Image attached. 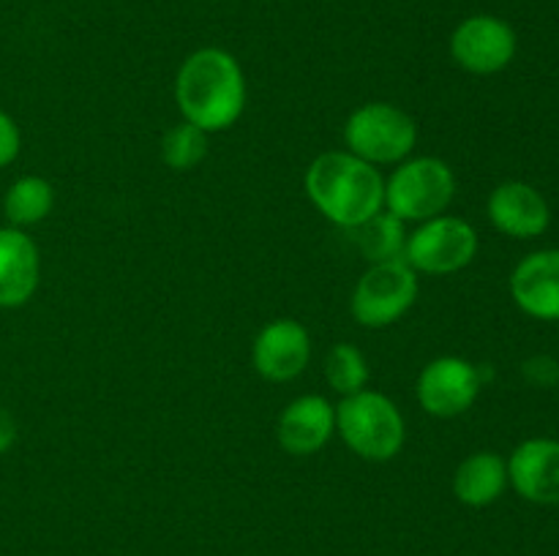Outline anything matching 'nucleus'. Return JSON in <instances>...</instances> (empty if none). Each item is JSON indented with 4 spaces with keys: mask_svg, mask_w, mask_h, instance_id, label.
<instances>
[{
    "mask_svg": "<svg viewBox=\"0 0 559 556\" xmlns=\"http://www.w3.org/2000/svg\"><path fill=\"white\" fill-rule=\"evenodd\" d=\"M508 483L522 499L535 505H559V442H522L508 458Z\"/></svg>",
    "mask_w": 559,
    "mask_h": 556,
    "instance_id": "obj_13",
    "label": "nucleus"
},
{
    "mask_svg": "<svg viewBox=\"0 0 559 556\" xmlns=\"http://www.w3.org/2000/svg\"><path fill=\"white\" fill-rule=\"evenodd\" d=\"M524 374L530 376V382H535V385H546V382L557 379L559 371H557V363L549 358H533L524 363Z\"/></svg>",
    "mask_w": 559,
    "mask_h": 556,
    "instance_id": "obj_22",
    "label": "nucleus"
},
{
    "mask_svg": "<svg viewBox=\"0 0 559 556\" xmlns=\"http://www.w3.org/2000/svg\"><path fill=\"white\" fill-rule=\"evenodd\" d=\"M486 213H489V221L495 223V229L516 240L538 238L549 229L551 221L549 202L535 185L522 183V180L497 185L491 191Z\"/></svg>",
    "mask_w": 559,
    "mask_h": 556,
    "instance_id": "obj_11",
    "label": "nucleus"
},
{
    "mask_svg": "<svg viewBox=\"0 0 559 556\" xmlns=\"http://www.w3.org/2000/svg\"><path fill=\"white\" fill-rule=\"evenodd\" d=\"M557 385H559V376H557Z\"/></svg>",
    "mask_w": 559,
    "mask_h": 556,
    "instance_id": "obj_24",
    "label": "nucleus"
},
{
    "mask_svg": "<svg viewBox=\"0 0 559 556\" xmlns=\"http://www.w3.org/2000/svg\"><path fill=\"white\" fill-rule=\"evenodd\" d=\"M52 207L55 189L49 185V180L38 178V174H25V178L14 180L3 196V213L11 227L16 229L44 221Z\"/></svg>",
    "mask_w": 559,
    "mask_h": 556,
    "instance_id": "obj_17",
    "label": "nucleus"
},
{
    "mask_svg": "<svg viewBox=\"0 0 559 556\" xmlns=\"http://www.w3.org/2000/svg\"><path fill=\"white\" fill-rule=\"evenodd\" d=\"M508 488V461L491 450L473 452L453 474V494L467 507H486Z\"/></svg>",
    "mask_w": 559,
    "mask_h": 556,
    "instance_id": "obj_16",
    "label": "nucleus"
},
{
    "mask_svg": "<svg viewBox=\"0 0 559 556\" xmlns=\"http://www.w3.org/2000/svg\"><path fill=\"white\" fill-rule=\"evenodd\" d=\"M311 360V338L300 322L273 319L257 333L251 363L267 382H293Z\"/></svg>",
    "mask_w": 559,
    "mask_h": 556,
    "instance_id": "obj_10",
    "label": "nucleus"
},
{
    "mask_svg": "<svg viewBox=\"0 0 559 556\" xmlns=\"http://www.w3.org/2000/svg\"><path fill=\"white\" fill-rule=\"evenodd\" d=\"M306 191L317 210L342 229H355L385 210V178L349 150L317 156L306 169Z\"/></svg>",
    "mask_w": 559,
    "mask_h": 556,
    "instance_id": "obj_2",
    "label": "nucleus"
},
{
    "mask_svg": "<svg viewBox=\"0 0 559 556\" xmlns=\"http://www.w3.org/2000/svg\"><path fill=\"white\" fill-rule=\"evenodd\" d=\"M20 147H22V134H20V125L14 123L9 112L0 109V169L9 167L16 156H20Z\"/></svg>",
    "mask_w": 559,
    "mask_h": 556,
    "instance_id": "obj_21",
    "label": "nucleus"
},
{
    "mask_svg": "<svg viewBox=\"0 0 559 556\" xmlns=\"http://www.w3.org/2000/svg\"><path fill=\"white\" fill-rule=\"evenodd\" d=\"M451 55L469 74H497V71L508 69L516 55V33L500 16H467L453 31Z\"/></svg>",
    "mask_w": 559,
    "mask_h": 556,
    "instance_id": "obj_9",
    "label": "nucleus"
},
{
    "mask_svg": "<svg viewBox=\"0 0 559 556\" xmlns=\"http://www.w3.org/2000/svg\"><path fill=\"white\" fill-rule=\"evenodd\" d=\"M175 98L186 123L202 131H227L246 109V76L238 60L218 47H205L183 60Z\"/></svg>",
    "mask_w": 559,
    "mask_h": 556,
    "instance_id": "obj_1",
    "label": "nucleus"
},
{
    "mask_svg": "<svg viewBox=\"0 0 559 556\" xmlns=\"http://www.w3.org/2000/svg\"><path fill=\"white\" fill-rule=\"evenodd\" d=\"M41 259L31 234L0 227V309H20L36 294Z\"/></svg>",
    "mask_w": 559,
    "mask_h": 556,
    "instance_id": "obj_15",
    "label": "nucleus"
},
{
    "mask_svg": "<svg viewBox=\"0 0 559 556\" xmlns=\"http://www.w3.org/2000/svg\"><path fill=\"white\" fill-rule=\"evenodd\" d=\"M336 431L344 445L366 461H391L404 447L402 412L377 390L344 396L336 407Z\"/></svg>",
    "mask_w": 559,
    "mask_h": 556,
    "instance_id": "obj_3",
    "label": "nucleus"
},
{
    "mask_svg": "<svg viewBox=\"0 0 559 556\" xmlns=\"http://www.w3.org/2000/svg\"><path fill=\"white\" fill-rule=\"evenodd\" d=\"M456 196V178L442 158H404L385 180V207L407 221H429L442 216Z\"/></svg>",
    "mask_w": 559,
    "mask_h": 556,
    "instance_id": "obj_4",
    "label": "nucleus"
},
{
    "mask_svg": "<svg viewBox=\"0 0 559 556\" xmlns=\"http://www.w3.org/2000/svg\"><path fill=\"white\" fill-rule=\"evenodd\" d=\"M325 376L328 385L336 392H342V396H353V392L366 390V382H369L366 354L355 343H336L328 352Z\"/></svg>",
    "mask_w": 559,
    "mask_h": 556,
    "instance_id": "obj_20",
    "label": "nucleus"
},
{
    "mask_svg": "<svg viewBox=\"0 0 559 556\" xmlns=\"http://www.w3.org/2000/svg\"><path fill=\"white\" fill-rule=\"evenodd\" d=\"M336 434V407L325 396H300L278 418V445L289 456H314Z\"/></svg>",
    "mask_w": 559,
    "mask_h": 556,
    "instance_id": "obj_12",
    "label": "nucleus"
},
{
    "mask_svg": "<svg viewBox=\"0 0 559 556\" xmlns=\"http://www.w3.org/2000/svg\"><path fill=\"white\" fill-rule=\"evenodd\" d=\"M16 442V420L11 418V412L0 409V456L9 452Z\"/></svg>",
    "mask_w": 559,
    "mask_h": 556,
    "instance_id": "obj_23",
    "label": "nucleus"
},
{
    "mask_svg": "<svg viewBox=\"0 0 559 556\" xmlns=\"http://www.w3.org/2000/svg\"><path fill=\"white\" fill-rule=\"evenodd\" d=\"M478 254V234L464 218L435 216L420 221L418 229L407 234L404 262L415 273L429 276H451L464 270Z\"/></svg>",
    "mask_w": 559,
    "mask_h": 556,
    "instance_id": "obj_7",
    "label": "nucleus"
},
{
    "mask_svg": "<svg viewBox=\"0 0 559 556\" xmlns=\"http://www.w3.org/2000/svg\"><path fill=\"white\" fill-rule=\"evenodd\" d=\"M355 232V243L364 251L366 259L374 265V262H388V259H404V245H407V232H404L402 218L391 216V213H377L374 218H369L360 227L349 229Z\"/></svg>",
    "mask_w": 559,
    "mask_h": 556,
    "instance_id": "obj_18",
    "label": "nucleus"
},
{
    "mask_svg": "<svg viewBox=\"0 0 559 556\" xmlns=\"http://www.w3.org/2000/svg\"><path fill=\"white\" fill-rule=\"evenodd\" d=\"M207 156V131L194 123H178L164 134L162 140V161L175 172H189L200 167Z\"/></svg>",
    "mask_w": 559,
    "mask_h": 556,
    "instance_id": "obj_19",
    "label": "nucleus"
},
{
    "mask_svg": "<svg viewBox=\"0 0 559 556\" xmlns=\"http://www.w3.org/2000/svg\"><path fill=\"white\" fill-rule=\"evenodd\" d=\"M484 387L480 365L464 358H437L418 376V403L431 418H459L467 412Z\"/></svg>",
    "mask_w": 559,
    "mask_h": 556,
    "instance_id": "obj_8",
    "label": "nucleus"
},
{
    "mask_svg": "<svg viewBox=\"0 0 559 556\" xmlns=\"http://www.w3.org/2000/svg\"><path fill=\"white\" fill-rule=\"evenodd\" d=\"M418 129L404 109L385 101H371L355 109L344 123V145L353 156L374 164H402L409 158Z\"/></svg>",
    "mask_w": 559,
    "mask_h": 556,
    "instance_id": "obj_5",
    "label": "nucleus"
},
{
    "mask_svg": "<svg viewBox=\"0 0 559 556\" xmlns=\"http://www.w3.org/2000/svg\"><path fill=\"white\" fill-rule=\"evenodd\" d=\"M418 300V273L404 259L374 262L355 283L349 311L369 330L393 325Z\"/></svg>",
    "mask_w": 559,
    "mask_h": 556,
    "instance_id": "obj_6",
    "label": "nucleus"
},
{
    "mask_svg": "<svg viewBox=\"0 0 559 556\" xmlns=\"http://www.w3.org/2000/svg\"><path fill=\"white\" fill-rule=\"evenodd\" d=\"M511 294L519 309L540 322L559 319V249L524 256L511 273Z\"/></svg>",
    "mask_w": 559,
    "mask_h": 556,
    "instance_id": "obj_14",
    "label": "nucleus"
}]
</instances>
